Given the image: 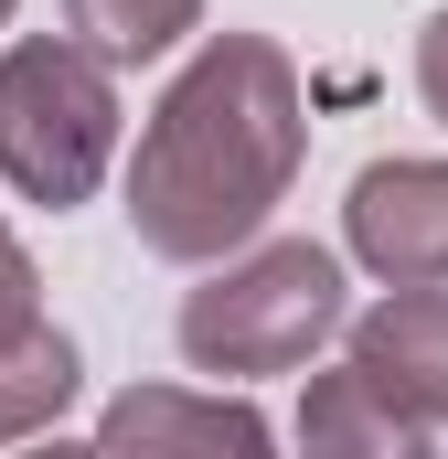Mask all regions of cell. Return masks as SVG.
Returning a JSON list of instances; mask_svg holds the SVG:
<instances>
[{"instance_id": "6da1fadb", "label": "cell", "mask_w": 448, "mask_h": 459, "mask_svg": "<svg viewBox=\"0 0 448 459\" xmlns=\"http://www.w3.org/2000/svg\"><path fill=\"white\" fill-rule=\"evenodd\" d=\"M310 150V97L289 43L203 32V54L160 86V108L128 150V235L171 267H214L289 204Z\"/></svg>"}, {"instance_id": "7a4b0ae2", "label": "cell", "mask_w": 448, "mask_h": 459, "mask_svg": "<svg viewBox=\"0 0 448 459\" xmlns=\"http://www.w3.org/2000/svg\"><path fill=\"white\" fill-rule=\"evenodd\" d=\"M341 310H352V289H341L332 246H310V235H246L235 256H214V278L182 299L171 332H182L193 374L246 385V374H299L321 342H341Z\"/></svg>"}, {"instance_id": "3957f363", "label": "cell", "mask_w": 448, "mask_h": 459, "mask_svg": "<svg viewBox=\"0 0 448 459\" xmlns=\"http://www.w3.org/2000/svg\"><path fill=\"white\" fill-rule=\"evenodd\" d=\"M117 65H97L86 43H11L0 54V182L43 214H75L117 160Z\"/></svg>"}, {"instance_id": "277c9868", "label": "cell", "mask_w": 448, "mask_h": 459, "mask_svg": "<svg viewBox=\"0 0 448 459\" xmlns=\"http://www.w3.org/2000/svg\"><path fill=\"white\" fill-rule=\"evenodd\" d=\"M341 363L395 406L417 417L427 438L448 428V289L417 278V289H384L374 310H341Z\"/></svg>"}, {"instance_id": "5b68a950", "label": "cell", "mask_w": 448, "mask_h": 459, "mask_svg": "<svg viewBox=\"0 0 448 459\" xmlns=\"http://www.w3.org/2000/svg\"><path fill=\"white\" fill-rule=\"evenodd\" d=\"M341 246L384 289L448 278V160H363L341 204Z\"/></svg>"}, {"instance_id": "8992f818", "label": "cell", "mask_w": 448, "mask_h": 459, "mask_svg": "<svg viewBox=\"0 0 448 459\" xmlns=\"http://www.w3.org/2000/svg\"><path fill=\"white\" fill-rule=\"evenodd\" d=\"M97 438L108 449H235V459H256L267 449V417L246 406V395H182V385H128L108 417H97Z\"/></svg>"}, {"instance_id": "52a82bcc", "label": "cell", "mask_w": 448, "mask_h": 459, "mask_svg": "<svg viewBox=\"0 0 448 459\" xmlns=\"http://www.w3.org/2000/svg\"><path fill=\"white\" fill-rule=\"evenodd\" d=\"M299 449H341V459H417L427 449V428L417 417H395L352 363L310 385V406H299Z\"/></svg>"}, {"instance_id": "ba28073f", "label": "cell", "mask_w": 448, "mask_h": 459, "mask_svg": "<svg viewBox=\"0 0 448 459\" xmlns=\"http://www.w3.org/2000/svg\"><path fill=\"white\" fill-rule=\"evenodd\" d=\"M75 385H86V363H75V342L54 321H32L22 342H0V449L11 438H43L75 406Z\"/></svg>"}, {"instance_id": "9c48e42d", "label": "cell", "mask_w": 448, "mask_h": 459, "mask_svg": "<svg viewBox=\"0 0 448 459\" xmlns=\"http://www.w3.org/2000/svg\"><path fill=\"white\" fill-rule=\"evenodd\" d=\"M65 22L97 65H160L182 32H203V0H65Z\"/></svg>"}, {"instance_id": "30bf717a", "label": "cell", "mask_w": 448, "mask_h": 459, "mask_svg": "<svg viewBox=\"0 0 448 459\" xmlns=\"http://www.w3.org/2000/svg\"><path fill=\"white\" fill-rule=\"evenodd\" d=\"M43 321V278H32V256H22V235L0 225V342H22Z\"/></svg>"}, {"instance_id": "8fae6325", "label": "cell", "mask_w": 448, "mask_h": 459, "mask_svg": "<svg viewBox=\"0 0 448 459\" xmlns=\"http://www.w3.org/2000/svg\"><path fill=\"white\" fill-rule=\"evenodd\" d=\"M417 97L448 128V11H427V32H417Z\"/></svg>"}, {"instance_id": "7c38bea8", "label": "cell", "mask_w": 448, "mask_h": 459, "mask_svg": "<svg viewBox=\"0 0 448 459\" xmlns=\"http://www.w3.org/2000/svg\"><path fill=\"white\" fill-rule=\"evenodd\" d=\"M11 11H22V0H0V22H11Z\"/></svg>"}]
</instances>
